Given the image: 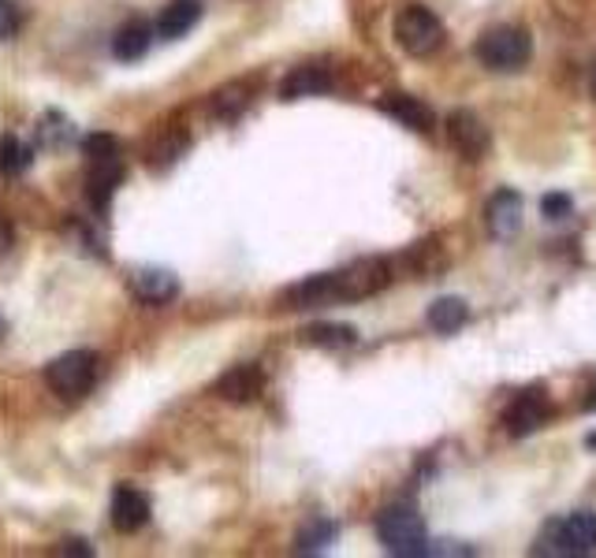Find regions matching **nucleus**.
<instances>
[{
  "instance_id": "nucleus-29",
  "label": "nucleus",
  "mask_w": 596,
  "mask_h": 558,
  "mask_svg": "<svg viewBox=\"0 0 596 558\" xmlns=\"http://www.w3.org/2000/svg\"><path fill=\"white\" fill-rule=\"evenodd\" d=\"M589 86H593V98H596V63H593V74H589Z\"/></svg>"
},
{
  "instance_id": "nucleus-23",
  "label": "nucleus",
  "mask_w": 596,
  "mask_h": 558,
  "mask_svg": "<svg viewBox=\"0 0 596 558\" xmlns=\"http://www.w3.org/2000/svg\"><path fill=\"white\" fill-rule=\"evenodd\" d=\"M71 123L63 120L60 112H46L41 116V123H38V146L41 149H63L71 142Z\"/></svg>"
},
{
  "instance_id": "nucleus-18",
  "label": "nucleus",
  "mask_w": 596,
  "mask_h": 558,
  "mask_svg": "<svg viewBox=\"0 0 596 558\" xmlns=\"http://www.w3.org/2000/svg\"><path fill=\"white\" fill-rule=\"evenodd\" d=\"M466 317H470V309H466L463 298H436V302L429 306V328L440 331V336H455Z\"/></svg>"
},
{
  "instance_id": "nucleus-2",
  "label": "nucleus",
  "mask_w": 596,
  "mask_h": 558,
  "mask_svg": "<svg viewBox=\"0 0 596 558\" xmlns=\"http://www.w3.org/2000/svg\"><path fill=\"white\" fill-rule=\"evenodd\" d=\"M377 536H380V544H385V551L396 558L429 555V532H425V521L418 510L407 507V502H396V507L377 514Z\"/></svg>"
},
{
  "instance_id": "nucleus-5",
  "label": "nucleus",
  "mask_w": 596,
  "mask_h": 558,
  "mask_svg": "<svg viewBox=\"0 0 596 558\" xmlns=\"http://www.w3.org/2000/svg\"><path fill=\"white\" fill-rule=\"evenodd\" d=\"M474 52L488 71L515 74L526 68L529 57H534V38H529V30H522V27H493L477 38Z\"/></svg>"
},
{
  "instance_id": "nucleus-7",
  "label": "nucleus",
  "mask_w": 596,
  "mask_h": 558,
  "mask_svg": "<svg viewBox=\"0 0 596 558\" xmlns=\"http://www.w3.org/2000/svg\"><path fill=\"white\" fill-rule=\"evenodd\" d=\"M444 131H447V146H451L463 160H481L488 153V146H493L488 127L477 120L470 109H455L444 120Z\"/></svg>"
},
{
  "instance_id": "nucleus-22",
  "label": "nucleus",
  "mask_w": 596,
  "mask_h": 558,
  "mask_svg": "<svg viewBox=\"0 0 596 558\" xmlns=\"http://www.w3.org/2000/svg\"><path fill=\"white\" fill-rule=\"evenodd\" d=\"M332 540H336V521L314 518L310 525H302V532H298L295 551L298 555H314V551H325V547L332 544Z\"/></svg>"
},
{
  "instance_id": "nucleus-13",
  "label": "nucleus",
  "mask_w": 596,
  "mask_h": 558,
  "mask_svg": "<svg viewBox=\"0 0 596 558\" xmlns=\"http://www.w3.org/2000/svg\"><path fill=\"white\" fill-rule=\"evenodd\" d=\"M112 525H116V532H138L142 525L149 521V499H146V491H138L131 485H120L112 491Z\"/></svg>"
},
{
  "instance_id": "nucleus-30",
  "label": "nucleus",
  "mask_w": 596,
  "mask_h": 558,
  "mask_svg": "<svg viewBox=\"0 0 596 558\" xmlns=\"http://www.w3.org/2000/svg\"><path fill=\"white\" fill-rule=\"evenodd\" d=\"M4 336H8V320L0 317V339H4Z\"/></svg>"
},
{
  "instance_id": "nucleus-21",
  "label": "nucleus",
  "mask_w": 596,
  "mask_h": 558,
  "mask_svg": "<svg viewBox=\"0 0 596 558\" xmlns=\"http://www.w3.org/2000/svg\"><path fill=\"white\" fill-rule=\"evenodd\" d=\"M250 82H231L224 86V90L212 93V116H220V120H236V116L250 104Z\"/></svg>"
},
{
  "instance_id": "nucleus-11",
  "label": "nucleus",
  "mask_w": 596,
  "mask_h": 558,
  "mask_svg": "<svg viewBox=\"0 0 596 558\" xmlns=\"http://www.w3.org/2000/svg\"><path fill=\"white\" fill-rule=\"evenodd\" d=\"M120 179H123V160H120V153L93 157V160H90V179H87V187H90V206L98 209V212H109L112 195H116V187H120Z\"/></svg>"
},
{
  "instance_id": "nucleus-16",
  "label": "nucleus",
  "mask_w": 596,
  "mask_h": 558,
  "mask_svg": "<svg viewBox=\"0 0 596 558\" xmlns=\"http://www.w3.org/2000/svg\"><path fill=\"white\" fill-rule=\"evenodd\" d=\"M157 30L142 23V19H131V23H123L120 30H116V38H112V57L116 60H123V63H131V60H142L146 52H149V41H153Z\"/></svg>"
},
{
  "instance_id": "nucleus-4",
  "label": "nucleus",
  "mask_w": 596,
  "mask_h": 558,
  "mask_svg": "<svg viewBox=\"0 0 596 558\" xmlns=\"http://www.w3.org/2000/svg\"><path fill=\"white\" fill-rule=\"evenodd\" d=\"M534 555H589L596 551V514L589 510H578V514H567L559 521H548L545 532L537 536V544L529 547Z\"/></svg>"
},
{
  "instance_id": "nucleus-10",
  "label": "nucleus",
  "mask_w": 596,
  "mask_h": 558,
  "mask_svg": "<svg viewBox=\"0 0 596 558\" xmlns=\"http://www.w3.org/2000/svg\"><path fill=\"white\" fill-rule=\"evenodd\" d=\"M212 391H217L224 402H236V406L254 402L265 391V372L250 361L236 365V369H228L217 383H212Z\"/></svg>"
},
{
  "instance_id": "nucleus-20",
  "label": "nucleus",
  "mask_w": 596,
  "mask_h": 558,
  "mask_svg": "<svg viewBox=\"0 0 596 558\" xmlns=\"http://www.w3.org/2000/svg\"><path fill=\"white\" fill-rule=\"evenodd\" d=\"M34 160V149H30L23 138L16 134H0V176H23Z\"/></svg>"
},
{
  "instance_id": "nucleus-19",
  "label": "nucleus",
  "mask_w": 596,
  "mask_h": 558,
  "mask_svg": "<svg viewBox=\"0 0 596 558\" xmlns=\"http://www.w3.org/2000/svg\"><path fill=\"white\" fill-rule=\"evenodd\" d=\"M358 331L350 325H314L302 331V342L310 347H321V350H344V347H355Z\"/></svg>"
},
{
  "instance_id": "nucleus-12",
  "label": "nucleus",
  "mask_w": 596,
  "mask_h": 558,
  "mask_svg": "<svg viewBox=\"0 0 596 558\" xmlns=\"http://www.w3.org/2000/svg\"><path fill=\"white\" fill-rule=\"evenodd\" d=\"M522 195L518 190H496L493 198H488L485 206V217H488V231L496 235V239H515L518 235V223H522Z\"/></svg>"
},
{
  "instance_id": "nucleus-24",
  "label": "nucleus",
  "mask_w": 596,
  "mask_h": 558,
  "mask_svg": "<svg viewBox=\"0 0 596 558\" xmlns=\"http://www.w3.org/2000/svg\"><path fill=\"white\" fill-rule=\"evenodd\" d=\"M410 272H414V279H429V276H436L440 268L447 265L444 257H440V242H418L410 250Z\"/></svg>"
},
{
  "instance_id": "nucleus-8",
  "label": "nucleus",
  "mask_w": 596,
  "mask_h": 558,
  "mask_svg": "<svg viewBox=\"0 0 596 558\" xmlns=\"http://www.w3.org/2000/svg\"><path fill=\"white\" fill-rule=\"evenodd\" d=\"M552 417V406L540 391H522L510 399V406L504 410V432L510 439H522L529 432H537L540 425H545Z\"/></svg>"
},
{
  "instance_id": "nucleus-3",
  "label": "nucleus",
  "mask_w": 596,
  "mask_h": 558,
  "mask_svg": "<svg viewBox=\"0 0 596 558\" xmlns=\"http://www.w3.org/2000/svg\"><path fill=\"white\" fill-rule=\"evenodd\" d=\"M396 41H399V49L407 52V57H418V60H429L436 57V52L444 49V41H447V27H444V19L433 12V8H425V4H407V8H399V16H396Z\"/></svg>"
},
{
  "instance_id": "nucleus-1",
  "label": "nucleus",
  "mask_w": 596,
  "mask_h": 558,
  "mask_svg": "<svg viewBox=\"0 0 596 558\" xmlns=\"http://www.w3.org/2000/svg\"><path fill=\"white\" fill-rule=\"evenodd\" d=\"M391 283V265L385 257H361V261L339 268V272L310 276L284 291V309H314L328 302H361V298L380 295Z\"/></svg>"
},
{
  "instance_id": "nucleus-26",
  "label": "nucleus",
  "mask_w": 596,
  "mask_h": 558,
  "mask_svg": "<svg viewBox=\"0 0 596 558\" xmlns=\"http://www.w3.org/2000/svg\"><path fill=\"white\" fill-rule=\"evenodd\" d=\"M82 149H87V157H109V153H120V142H116L112 134H90L87 142H82Z\"/></svg>"
},
{
  "instance_id": "nucleus-14",
  "label": "nucleus",
  "mask_w": 596,
  "mask_h": 558,
  "mask_svg": "<svg viewBox=\"0 0 596 558\" xmlns=\"http://www.w3.org/2000/svg\"><path fill=\"white\" fill-rule=\"evenodd\" d=\"M201 19V0H168L161 8V16H157V38L165 41H176L183 38L187 30H195Z\"/></svg>"
},
{
  "instance_id": "nucleus-25",
  "label": "nucleus",
  "mask_w": 596,
  "mask_h": 558,
  "mask_svg": "<svg viewBox=\"0 0 596 558\" xmlns=\"http://www.w3.org/2000/svg\"><path fill=\"white\" fill-rule=\"evenodd\" d=\"M574 201L567 195H545V201H540V212H545V220H563L570 217Z\"/></svg>"
},
{
  "instance_id": "nucleus-15",
  "label": "nucleus",
  "mask_w": 596,
  "mask_h": 558,
  "mask_svg": "<svg viewBox=\"0 0 596 558\" xmlns=\"http://www.w3.org/2000/svg\"><path fill=\"white\" fill-rule=\"evenodd\" d=\"M380 109H385L391 120H399L403 127H410V131L429 134L433 127H436V116H433L429 104L418 101V98H410V93H391V98L380 101Z\"/></svg>"
},
{
  "instance_id": "nucleus-6",
  "label": "nucleus",
  "mask_w": 596,
  "mask_h": 558,
  "mask_svg": "<svg viewBox=\"0 0 596 558\" xmlns=\"http://www.w3.org/2000/svg\"><path fill=\"white\" fill-rule=\"evenodd\" d=\"M93 380H98V353L93 350H68L46 365V383L60 399H82Z\"/></svg>"
},
{
  "instance_id": "nucleus-27",
  "label": "nucleus",
  "mask_w": 596,
  "mask_h": 558,
  "mask_svg": "<svg viewBox=\"0 0 596 558\" xmlns=\"http://www.w3.org/2000/svg\"><path fill=\"white\" fill-rule=\"evenodd\" d=\"M19 34V8L12 0H0V41Z\"/></svg>"
},
{
  "instance_id": "nucleus-17",
  "label": "nucleus",
  "mask_w": 596,
  "mask_h": 558,
  "mask_svg": "<svg viewBox=\"0 0 596 558\" xmlns=\"http://www.w3.org/2000/svg\"><path fill=\"white\" fill-rule=\"evenodd\" d=\"M332 90V79H328L325 68H295L280 86L284 101H302V98H317V93Z\"/></svg>"
},
{
  "instance_id": "nucleus-9",
  "label": "nucleus",
  "mask_w": 596,
  "mask_h": 558,
  "mask_svg": "<svg viewBox=\"0 0 596 558\" xmlns=\"http://www.w3.org/2000/svg\"><path fill=\"white\" fill-rule=\"evenodd\" d=\"M127 283H131L135 298H142L146 306H165V302H172V298L179 295L176 272H168V268H157V265L131 268Z\"/></svg>"
},
{
  "instance_id": "nucleus-28",
  "label": "nucleus",
  "mask_w": 596,
  "mask_h": 558,
  "mask_svg": "<svg viewBox=\"0 0 596 558\" xmlns=\"http://www.w3.org/2000/svg\"><path fill=\"white\" fill-rule=\"evenodd\" d=\"M8 246H12V228H8V220H0V257L8 253Z\"/></svg>"
}]
</instances>
